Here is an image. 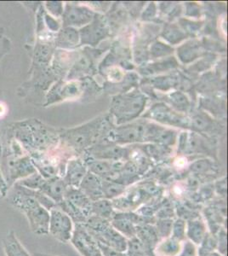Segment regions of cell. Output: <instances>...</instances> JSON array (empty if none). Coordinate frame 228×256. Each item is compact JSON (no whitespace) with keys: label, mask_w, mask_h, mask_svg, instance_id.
<instances>
[{"label":"cell","mask_w":228,"mask_h":256,"mask_svg":"<svg viewBox=\"0 0 228 256\" xmlns=\"http://www.w3.org/2000/svg\"><path fill=\"white\" fill-rule=\"evenodd\" d=\"M15 193L12 195L10 202L26 214L32 232L37 235L49 234V211L43 208L25 187L16 184Z\"/></svg>","instance_id":"cell-1"},{"label":"cell","mask_w":228,"mask_h":256,"mask_svg":"<svg viewBox=\"0 0 228 256\" xmlns=\"http://www.w3.org/2000/svg\"><path fill=\"white\" fill-rule=\"evenodd\" d=\"M146 102V96L138 90L124 92L113 98L110 111L117 123L123 124L138 117L144 110Z\"/></svg>","instance_id":"cell-2"},{"label":"cell","mask_w":228,"mask_h":256,"mask_svg":"<svg viewBox=\"0 0 228 256\" xmlns=\"http://www.w3.org/2000/svg\"><path fill=\"white\" fill-rule=\"evenodd\" d=\"M73 222L66 212L55 206L49 211V234L61 242H68L73 233Z\"/></svg>","instance_id":"cell-3"},{"label":"cell","mask_w":228,"mask_h":256,"mask_svg":"<svg viewBox=\"0 0 228 256\" xmlns=\"http://www.w3.org/2000/svg\"><path fill=\"white\" fill-rule=\"evenodd\" d=\"M144 117L154 120L162 124L178 128H188L190 125L188 118L182 116V114L174 111L170 106L162 102L153 105L148 113L144 114Z\"/></svg>","instance_id":"cell-4"},{"label":"cell","mask_w":228,"mask_h":256,"mask_svg":"<svg viewBox=\"0 0 228 256\" xmlns=\"http://www.w3.org/2000/svg\"><path fill=\"white\" fill-rule=\"evenodd\" d=\"M95 120L91 123L68 132L67 140L70 144L78 150H82L90 146L92 140L97 136L99 129L101 128V120Z\"/></svg>","instance_id":"cell-5"},{"label":"cell","mask_w":228,"mask_h":256,"mask_svg":"<svg viewBox=\"0 0 228 256\" xmlns=\"http://www.w3.org/2000/svg\"><path fill=\"white\" fill-rule=\"evenodd\" d=\"M108 35V26L104 18L95 16L90 24H87L79 32L81 44L95 46Z\"/></svg>","instance_id":"cell-6"},{"label":"cell","mask_w":228,"mask_h":256,"mask_svg":"<svg viewBox=\"0 0 228 256\" xmlns=\"http://www.w3.org/2000/svg\"><path fill=\"white\" fill-rule=\"evenodd\" d=\"M146 123L139 122L130 125L119 126L108 134L110 140L116 143H136L144 141Z\"/></svg>","instance_id":"cell-7"},{"label":"cell","mask_w":228,"mask_h":256,"mask_svg":"<svg viewBox=\"0 0 228 256\" xmlns=\"http://www.w3.org/2000/svg\"><path fill=\"white\" fill-rule=\"evenodd\" d=\"M95 14L91 10L84 6L68 4L62 13L63 26H79L87 25L95 18Z\"/></svg>","instance_id":"cell-8"},{"label":"cell","mask_w":228,"mask_h":256,"mask_svg":"<svg viewBox=\"0 0 228 256\" xmlns=\"http://www.w3.org/2000/svg\"><path fill=\"white\" fill-rule=\"evenodd\" d=\"M97 242L112 248L113 250L125 253L127 250L128 239L115 230L112 224L98 233H90Z\"/></svg>","instance_id":"cell-9"},{"label":"cell","mask_w":228,"mask_h":256,"mask_svg":"<svg viewBox=\"0 0 228 256\" xmlns=\"http://www.w3.org/2000/svg\"><path fill=\"white\" fill-rule=\"evenodd\" d=\"M9 176L6 178V183L8 187L19 180L25 178L37 172L32 160L29 156L18 158L9 162Z\"/></svg>","instance_id":"cell-10"},{"label":"cell","mask_w":228,"mask_h":256,"mask_svg":"<svg viewBox=\"0 0 228 256\" xmlns=\"http://www.w3.org/2000/svg\"><path fill=\"white\" fill-rule=\"evenodd\" d=\"M176 137L177 134L174 130L152 123H146L144 141H153L163 144L165 147H168L173 146L176 143Z\"/></svg>","instance_id":"cell-11"},{"label":"cell","mask_w":228,"mask_h":256,"mask_svg":"<svg viewBox=\"0 0 228 256\" xmlns=\"http://www.w3.org/2000/svg\"><path fill=\"white\" fill-rule=\"evenodd\" d=\"M63 200L75 208L76 210H79L86 218L92 214V201L78 188L67 186L64 194Z\"/></svg>","instance_id":"cell-12"},{"label":"cell","mask_w":228,"mask_h":256,"mask_svg":"<svg viewBox=\"0 0 228 256\" xmlns=\"http://www.w3.org/2000/svg\"><path fill=\"white\" fill-rule=\"evenodd\" d=\"M78 187V189L92 202L104 198L101 188V178L90 171L87 172Z\"/></svg>","instance_id":"cell-13"},{"label":"cell","mask_w":228,"mask_h":256,"mask_svg":"<svg viewBox=\"0 0 228 256\" xmlns=\"http://www.w3.org/2000/svg\"><path fill=\"white\" fill-rule=\"evenodd\" d=\"M67 186H68L64 180L61 178L55 177L50 180H46L39 190L55 202L57 205L63 200L64 194Z\"/></svg>","instance_id":"cell-14"},{"label":"cell","mask_w":228,"mask_h":256,"mask_svg":"<svg viewBox=\"0 0 228 256\" xmlns=\"http://www.w3.org/2000/svg\"><path fill=\"white\" fill-rule=\"evenodd\" d=\"M91 154L98 160H117L125 158L129 154L127 148H121L119 146H96L90 150Z\"/></svg>","instance_id":"cell-15"},{"label":"cell","mask_w":228,"mask_h":256,"mask_svg":"<svg viewBox=\"0 0 228 256\" xmlns=\"http://www.w3.org/2000/svg\"><path fill=\"white\" fill-rule=\"evenodd\" d=\"M136 238L144 245L147 250L154 256L153 251L159 242L155 226L151 224L136 226Z\"/></svg>","instance_id":"cell-16"},{"label":"cell","mask_w":228,"mask_h":256,"mask_svg":"<svg viewBox=\"0 0 228 256\" xmlns=\"http://www.w3.org/2000/svg\"><path fill=\"white\" fill-rule=\"evenodd\" d=\"M87 172L86 166L80 160H70L64 181L68 186L78 188Z\"/></svg>","instance_id":"cell-17"},{"label":"cell","mask_w":228,"mask_h":256,"mask_svg":"<svg viewBox=\"0 0 228 256\" xmlns=\"http://www.w3.org/2000/svg\"><path fill=\"white\" fill-rule=\"evenodd\" d=\"M206 233V224L200 216L188 220L186 227V235L194 244H201Z\"/></svg>","instance_id":"cell-18"},{"label":"cell","mask_w":228,"mask_h":256,"mask_svg":"<svg viewBox=\"0 0 228 256\" xmlns=\"http://www.w3.org/2000/svg\"><path fill=\"white\" fill-rule=\"evenodd\" d=\"M180 150L185 153L206 152L204 140L195 132H183L180 137Z\"/></svg>","instance_id":"cell-19"},{"label":"cell","mask_w":228,"mask_h":256,"mask_svg":"<svg viewBox=\"0 0 228 256\" xmlns=\"http://www.w3.org/2000/svg\"><path fill=\"white\" fill-rule=\"evenodd\" d=\"M203 48L200 42L190 40L186 42L177 50V55L182 64H189L202 55Z\"/></svg>","instance_id":"cell-20"},{"label":"cell","mask_w":228,"mask_h":256,"mask_svg":"<svg viewBox=\"0 0 228 256\" xmlns=\"http://www.w3.org/2000/svg\"><path fill=\"white\" fill-rule=\"evenodd\" d=\"M3 247L6 256H30L14 232H9L3 238Z\"/></svg>","instance_id":"cell-21"},{"label":"cell","mask_w":228,"mask_h":256,"mask_svg":"<svg viewBox=\"0 0 228 256\" xmlns=\"http://www.w3.org/2000/svg\"><path fill=\"white\" fill-rule=\"evenodd\" d=\"M182 250L181 242L169 236L159 242L154 248V256H177Z\"/></svg>","instance_id":"cell-22"},{"label":"cell","mask_w":228,"mask_h":256,"mask_svg":"<svg viewBox=\"0 0 228 256\" xmlns=\"http://www.w3.org/2000/svg\"><path fill=\"white\" fill-rule=\"evenodd\" d=\"M79 38V32L75 28L67 26L64 28L63 30H61L58 34L55 44L61 48H74L78 46Z\"/></svg>","instance_id":"cell-23"},{"label":"cell","mask_w":228,"mask_h":256,"mask_svg":"<svg viewBox=\"0 0 228 256\" xmlns=\"http://www.w3.org/2000/svg\"><path fill=\"white\" fill-rule=\"evenodd\" d=\"M89 171L96 175L97 177L103 178L104 180H112L115 172L113 169V162L103 160H91L87 162Z\"/></svg>","instance_id":"cell-24"},{"label":"cell","mask_w":228,"mask_h":256,"mask_svg":"<svg viewBox=\"0 0 228 256\" xmlns=\"http://www.w3.org/2000/svg\"><path fill=\"white\" fill-rule=\"evenodd\" d=\"M178 66V64L174 58H169L166 60L154 62V64H147L140 67V73L143 76H151L155 74L161 73L164 71L173 70Z\"/></svg>","instance_id":"cell-25"},{"label":"cell","mask_w":228,"mask_h":256,"mask_svg":"<svg viewBox=\"0 0 228 256\" xmlns=\"http://www.w3.org/2000/svg\"><path fill=\"white\" fill-rule=\"evenodd\" d=\"M113 202L108 199L102 198L97 201L92 202V208H91V216H97L101 218H104L111 222L113 216L115 214Z\"/></svg>","instance_id":"cell-26"},{"label":"cell","mask_w":228,"mask_h":256,"mask_svg":"<svg viewBox=\"0 0 228 256\" xmlns=\"http://www.w3.org/2000/svg\"><path fill=\"white\" fill-rule=\"evenodd\" d=\"M112 226L118 230L123 236L129 239L134 238L136 236V226L126 218H121L114 214L113 220H111Z\"/></svg>","instance_id":"cell-27"},{"label":"cell","mask_w":228,"mask_h":256,"mask_svg":"<svg viewBox=\"0 0 228 256\" xmlns=\"http://www.w3.org/2000/svg\"><path fill=\"white\" fill-rule=\"evenodd\" d=\"M161 35L171 44H179L188 37V34L181 28L179 25L174 24H166Z\"/></svg>","instance_id":"cell-28"},{"label":"cell","mask_w":228,"mask_h":256,"mask_svg":"<svg viewBox=\"0 0 228 256\" xmlns=\"http://www.w3.org/2000/svg\"><path fill=\"white\" fill-rule=\"evenodd\" d=\"M102 193L106 199H116L119 196L124 194L125 192V186L118 183L112 180H101Z\"/></svg>","instance_id":"cell-29"},{"label":"cell","mask_w":228,"mask_h":256,"mask_svg":"<svg viewBox=\"0 0 228 256\" xmlns=\"http://www.w3.org/2000/svg\"><path fill=\"white\" fill-rule=\"evenodd\" d=\"M168 101L176 110L186 113L190 108V102L188 96L182 92H174L167 96Z\"/></svg>","instance_id":"cell-30"},{"label":"cell","mask_w":228,"mask_h":256,"mask_svg":"<svg viewBox=\"0 0 228 256\" xmlns=\"http://www.w3.org/2000/svg\"><path fill=\"white\" fill-rule=\"evenodd\" d=\"M151 84L159 90H170L178 84V78L175 76H159L151 80Z\"/></svg>","instance_id":"cell-31"},{"label":"cell","mask_w":228,"mask_h":256,"mask_svg":"<svg viewBox=\"0 0 228 256\" xmlns=\"http://www.w3.org/2000/svg\"><path fill=\"white\" fill-rule=\"evenodd\" d=\"M173 48L170 46L160 41H156L151 46L149 52H150L151 58L156 59L168 56L173 53Z\"/></svg>","instance_id":"cell-32"},{"label":"cell","mask_w":228,"mask_h":256,"mask_svg":"<svg viewBox=\"0 0 228 256\" xmlns=\"http://www.w3.org/2000/svg\"><path fill=\"white\" fill-rule=\"evenodd\" d=\"M212 125V120L204 113H199L192 118V128L198 132L206 131Z\"/></svg>","instance_id":"cell-33"},{"label":"cell","mask_w":228,"mask_h":256,"mask_svg":"<svg viewBox=\"0 0 228 256\" xmlns=\"http://www.w3.org/2000/svg\"><path fill=\"white\" fill-rule=\"evenodd\" d=\"M45 180H46L45 178H43L38 172H36L33 174L30 175L28 177L21 180L18 183V184H20L21 186L26 187L27 189L39 190L41 187L43 186Z\"/></svg>","instance_id":"cell-34"},{"label":"cell","mask_w":228,"mask_h":256,"mask_svg":"<svg viewBox=\"0 0 228 256\" xmlns=\"http://www.w3.org/2000/svg\"><path fill=\"white\" fill-rule=\"evenodd\" d=\"M173 222L172 218H159L157 220L155 229L159 240L171 236Z\"/></svg>","instance_id":"cell-35"},{"label":"cell","mask_w":228,"mask_h":256,"mask_svg":"<svg viewBox=\"0 0 228 256\" xmlns=\"http://www.w3.org/2000/svg\"><path fill=\"white\" fill-rule=\"evenodd\" d=\"M200 245L201 248L199 251L200 256H205L209 254L213 253V251L217 248V238H215L213 234L207 232Z\"/></svg>","instance_id":"cell-36"},{"label":"cell","mask_w":228,"mask_h":256,"mask_svg":"<svg viewBox=\"0 0 228 256\" xmlns=\"http://www.w3.org/2000/svg\"><path fill=\"white\" fill-rule=\"evenodd\" d=\"M186 227L187 223L183 218H177L173 222L171 236L177 241L182 242L186 238Z\"/></svg>","instance_id":"cell-37"},{"label":"cell","mask_w":228,"mask_h":256,"mask_svg":"<svg viewBox=\"0 0 228 256\" xmlns=\"http://www.w3.org/2000/svg\"><path fill=\"white\" fill-rule=\"evenodd\" d=\"M213 169V162L208 159L199 160L193 163L190 166V170L194 174H205Z\"/></svg>","instance_id":"cell-38"},{"label":"cell","mask_w":228,"mask_h":256,"mask_svg":"<svg viewBox=\"0 0 228 256\" xmlns=\"http://www.w3.org/2000/svg\"><path fill=\"white\" fill-rule=\"evenodd\" d=\"M202 26L201 22H192V20L182 19L180 20V26L184 32L188 34V32H196L198 30H200Z\"/></svg>","instance_id":"cell-39"},{"label":"cell","mask_w":228,"mask_h":256,"mask_svg":"<svg viewBox=\"0 0 228 256\" xmlns=\"http://www.w3.org/2000/svg\"><path fill=\"white\" fill-rule=\"evenodd\" d=\"M46 8L49 13H51L53 16H60L63 13V6H62L61 2H55V1L47 2Z\"/></svg>","instance_id":"cell-40"},{"label":"cell","mask_w":228,"mask_h":256,"mask_svg":"<svg viewBox=\"0 0 228 256\" xmlns=\"http://www.w3.org/2000/svg\"><path fill=\"white\" fill-rule=\"evenodd\" d=\"M197 248L195 244L191 241L185 242L182 250L177 256H197Z\"/></svg>","instance_id":"cell-41"},{"label":"cell","mask_w":228,"mask_h":256,"mask_svg":"<svg viewBox=\"0 0 228 256\" xmlns=\"http://www.w3.org/2000/svg\"><path fill=\"white\" fill-rule=\"evenodd\" d=\"M156 6H155L154 3H150L149 4V6L147 7V9L145 10L144 12H143V14H142V20H152V19H153L154 16H156Z\"/></svg>","instance_id":"cell-42"},{"label":"cell","mask_w":228,"mask_h":256,"mask_svg":"<svg viewBox=\"0 0 228 256\" xmlns=\"http://www.w3.org/2000/svg\"><path fill=\"white\" fill-rule=\"evenodd\" d=\"M218 240H217V245H218V250L221 253L225 254L226 250H227V238H226V232L224 229H222L221 232L219 230V235H218Z\"/></svg>","instance_id":"cell-43"},{"label":"cell","mask_w":228,"mask_h":256,"mask_svg":"<svg viewBox=\"0 0 228 256\" xmlns=\"http://www.w3.org/2000/svg\"><path fill=\"white\" fill-rule=\"evenodd\" d=\"M187 16L193 18H199L200 16V6L195 3H187Z\"/></svg>","instance_id":"cell-44"},{"label":"cell","mask_w":228,"mask_h":256,"mask_svg":"<svg viewBox=\"0 0 228 256\" xmlns=\"http://www.w3.org/2000/svg\"><path fill=\"white\" fill-rule=\"evenodd\" d=\"M45 20H46V24L49 26V30H52V31H57L59 30V24L57 22L50 16H45Z\"/></svg>","instance_id":"cell-45"},{"label":"cell","mask_w":228,"mask_h":256,"mask_svg":"<svg viewBox=\"0 0 228 256\" xmlns=\"http://www.w3.org/2000/svg\"><path fill=\"white\" fill-rule=\"evenodd\" d=\"M8 186L6 183L5 180L3 178V174H2V171L0 168V194L2 196H6L7 195V192H8Z\"/></svg>","instance_id":"cell-46"},{"label":"cell","mask_w":228,"mask_h":256,"mask_svg":"<svg viewBox=\"0 0 228 256\" xmlns=\"http://www.w3.org/2000/svg\"><path fill=\"white\" fill-rule=\"evenodd\" d=\"M217 190L220 195L225 196L226 192H227V184H226V178L223 180H221L217 184Z\"/></svg>","instance_id":"cell-47"},{"label":"cell","mask_w":228,"mask_h":256,"mask_svg":"<svg viewBox=\"0 0 228 256\" xmlns=\"http://www.w3.org/2000/svg\"><path fill=\"white\" fill-rule=\"evenodd\" d=\"M99 246V245H98ZM90 256H103V254L101 253V250H100V248H99L98 250H96L94 252V253L91 254Z\"/></svg>","instance_id":"cell-48"},{"label":"cell","mask_w":228,"mask_h":256,"mask_svg":"<svg viewBox=\"0 0 228 256\" xmlns=\"http://www.w3.org/2000/svg\"><path fill=\"white\" fill-rule=\"evenodd\" d=\"M35 256H46V254H35Z\"/></svg>","instance_id":"cell-49"}]
</instances>
